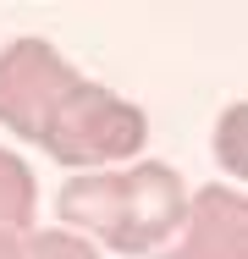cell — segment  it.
<instances>
[{
	"label": "cell",
	"mask_w": 248,
	"mask_h": 259,
	"mask_svg": "<svg viewBox=\"0 0 248 259\" xmlns=\"http://www.w3.org/2000/svg\"><path fill=\"white\" fill-rule=\"evenodd\" d=\"M61 221L105 237L116 254H154L188 215L182 177L160 160H144L133 171H99V177H72L61 188Z\"/></svg>",
	"instance_id": "obj_1"
},
{
	"label": "cell",
	"mask_w": 248,
	"mask_h": 259,
	"mask_svg": "<svg viewBox=\"0 0 248 259\" xmlns=\"http://www.w3.org/2000/svg\"><path fill=\"white\" fill-rule=\"evenodd\" d=\"M144 138L149 121L133 100H121L99 83H77L50 121L45 149L61 165H110V160H133Z\"/></svg>",
	"instance_id": "obj_2"
},
{
	"label": "cell",
	"mask_w": 248,
	"mask_h": 259,
	"mask_svg": "<svg viewBox=\"0 0 248 259\" xmlns=\"http://www.w3.org/2000/svg\"><path fill=\"white\" fill-rule=\"evenodd\" d=\"M83 77L50 50L45 39H11L0 50V127H11L17 138L45 144L55 110Z\"/></svg>",
	"instance_id": "obj_3"
},
{
	"label": "cell",
	"mask_w": 248,
	"mask_h": 259,
	"mask_svg": "<svg viewBox=\"0 0 248 259\" xmlns=\"http://www.w3.org/2000/svg\"><path fill=\"white\" fill-rule=\"evenodd\" d=\"M160 259H248V204L232 188H198L182 215V243Z\"/></svg>",
	"instance_id": "obj_4"
},
{
	"label": "cell",
	"mask_w": 248,
	"mask_h": 259,
	"mask_svg": "<svg viewBox=\"0 0 248 259\" xmlns=\"http://www.w3.org/2000/svg\"><path fill=\"white\" fill-rule=\"evenodd\" d=\"M0 259H99L72 232H11L0 226Z\"/></svg>",
	"instance_id": "obj_5"
},
{
	"label": "cell",
	"mask_w": 248,
	"mask_h": 259,
	"mask_svg": "<svg viewBox=\"0 0 248 259\" xmlns=\"http://www.w3.org/2000/svg\"><path fill=\"white\" fill-rule=\"evenodd\" d=\"M28 221H33V171L11 149H0V226L28 232Z\"/></svg>",
	"instance_id": "obj_6"
},
{
	"label": "cell",
	"mask_w": 248,
	"mask_h": 259,
	"mask_svg": "<svg viewBox=\"0 0 248 259\" xmlns=\"http://www.w3.org/2000/svg\"><path fill=\"white\" fill-rule=\"evenodd\" d=\"M215 155L232 177H248V105H226V116L215 127Z\"/></svg>",
	"instance_id": "obj_7"
}]
</instances>
